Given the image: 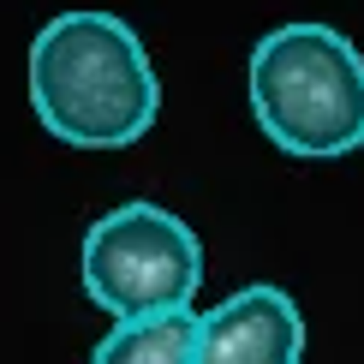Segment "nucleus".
<instances>
[{"label": "nucleus", "instance_id": "obj_1", "mask_svg": "<svg viewBox=\"0 0 364 364\" xmlns=\"http://www.w3.org/2000/svg\"><path fill=\"white\" fill-rule=\"evenodd\" d=\"M30 108L66 149H132L161 114L144 36L108 6L54 12L30 36Z\"/></svg>", "mask_w": 364, "mask_h": 364}, {"label": "nucleus", "instance_id": "obj_2", "mask_svg": "<svg viewBox=\"0 0 364 364\" xmlns=\"http://www.w3.org/2000/svg\"><path fill=\"white\" fill-rule=\"evenodd\" d=\"M245 90L263 138L281 156L335 161L364 149V54L335 24L293 18L257 36Z\"/></svg>", "mask_w": 364, "mask_h": 364}, {"label": "nucleus", "instance_id": "obj_3", "mask_svg": "<svg viewBox=\"0 0 364 364\" xmlns=\"http://www.w3.org/2000/svg\"><path fill=\"white\" fill-rule=\"evenodd\" d=\"M78 281L90 305H102L114 323L191 311V293L203 287V245L173 209L132 197L84 227Z\"/></svg>", "mask_w": 364, "mask_h": 364}, {"label": "nucleus", "instance_id": "obj_4", "mask_svg": "<svg viewBox=\"0 0 364 364\" xmlns=\"http://www.w3.org/2000/svg\"><path fill=\"white\" fill-rule=\"evenodd\" d=\"M197 364H305V316L293 293L257 281L197 311Z\"/></svg>", "mask_w": 364, "mask_h": 364}, {"label": "nucleus", "instance_id": "obj_5", "mask_svg": "<svg viewBox=\"0 0 364 364\" xmlns=\"http://www.w3.org/2000/svg\"><path fill=\"white\" fill-rule=\"evenodd\" d=\"M90 364H197V311H161L114 323Z\"/></svg>", "mask_w": 364, "mask_h": 364}]
</instances>
